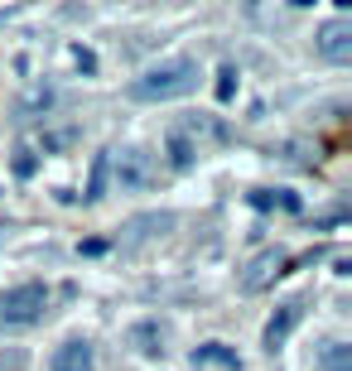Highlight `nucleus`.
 Segmentation results:
<instances>
[{"mask_svg": "<svg viewBox=\"0 0 352 371\" xmlns=\"http://www.w3.org/2000/svg\"><path fill=\"white\" fill-rule=\"evenodd\" d=\"M107 174L116 179L121 193H135V188H150L159 179V164H155V155L150 150H140V145H125V150H112V164H107Z\"/></svg>", "mask_w": 352, "mask_h": 371, "instance_id": "nucleus-3", "label": "nucleus"}, {"mask_svg": "<svg viewBox=\"0 0 352 371\" xmlns=\"http://www.w3.org/2000/svg\"><path fill=\"white\" fill-rule=\"evenodd\" d=\"M285 270H290V251H285V246H265V251H256V256L241 266L236 289H241V294H261L265 284H275Z\"/></svg>", "mask_w": 352, "mask_h": 371, "instance_id": "nucleus-4", "label": "nucleus"}, {"mask_svg": "<svg viewBox=\"0 0 352 371\" xmlns=\"http://www.w3.org/2000/svg\"><path fill=\"white\" fill-rule=\"evenodd\" d=\"M107 164H112V150H102V155L92 159V179H87V193H82V202H102V198H107V184H112Z\"/></svg>", "mask_w": 352, "mask_h": 371, "instance_id": "nucleus-15", "label": "nucleus"}, {"mask_svg": "<svg viewBox=\"0 0 352 371\" xmlns=\"http://www.w3.org/2000/svg\"><path fill=\"white\" fill-rule=\"evenodd\" d=\"M314 53L324 63H348L352 58V19L348 15H333L314 29Z\"/></svg>", "mask_w": 352, "mask_h": 371, "instance_id": "nucleus-6", "label": "nucleus"}, {"mask_svg": "<svg viewBox=\"0 0 352 371\" xmlns=\"http://www.w3.org/2000/svg\"><path fill=\"white\" fill-rule=\"evenodd\" d=\"M198 87V63L193 58H164L155 68H145L140 78L125 83V96L130 101H179Z\"/></svg>", "mask_w": 352, "mask_h": 371, "instance_id": "nucleus-1", "label": "nucleus"}, {"mask_svg": "<svg viewBox=\"0 0 352 371\" xmlns=\"http://www.w3.org/2000/svg\"><path fill=\"white\" fill-rule=\"evenodd\" d=\"M236 87H241V73H236V63H222V68H218V101H232Z\"/></svg>", "mask_w": 352, "mask_h": 371, "instance_id": "nucleus-17", "label": "nucleus"}, {"mask_svg": "<svg viewBox=\"0 0 352 371\" xmlns=\"http://www.w3.org/2000/svg\"><path fill=\"white\" fill-rule=\"evenodd\" d=\"M0 371H24V352H0Z\"/></svg>", "mask_w": 352, "mask_h": 371, "instance_id": "nucleus-20", "label": "nucleus"}, {"mask_svg": "<svg viewBox=\"0 0 352 371\" xmlns=\"http://www.w3.org/2000/svg\"><path fill=\"white\" fill-rule=\"evenodd\" d=\"M125 347H130L135 357H164V352H169V328H164L159 318H140V323L125 328Z\"/></svg>", "mask_w": 352, "mask_h": 371, "instance_id": "nucleus-8", "label": "nucleus"}, {"mask_svg": "<svg viewBox=\"0 0 352 371\" xmlns=\"http://www.w3.org/2000/svg\"><path fill=\"white\" fill-rule=\"evenodd\" d=\"M53 106H58V92H53L49 83H34L29 92L19 96V106H15V116H19V121H44V116H49Z\"/></svg>", "mask_w": 352, "mask_h": 371, "instance_id": "nucleus-12", "label": "nucleus"}, {"mask_svg": "<svg viewBox=\"0 0 352 371\" xmlns=\"http://www.w3.org/2000/svg\"><path fill=\"white\" fill-rule=\"evenodd\" d=\"M44 313H49V284L24 279V284H15V289H5V294H0V338H5V333H29V328H39Z\"/></svg>", "mask_w": 352, "mask_h": 371, "instance_id": "nucleus-2", "label": "nucleus"}, {"mask_svg": "<svg viewBox=\"0 0 352 371\" xmlns=\"http://www.w3.org/2000/svg\"><path fill=\"white\" fill-rule=\"evenodd\" d=\"M5 232H10V222H5V217H0V241H5Z\"/></svg>", "mask_w": 352, "mask_h": 371, "instance_id": "nucleus-22", "label": "nucleus"}, {"mask_svg": "<svg viewBox=\"0 0 352 371\" xmlns=\"http://www.w3.org/2000/svg\"><path fill=\"white\" fill-rule=\"evenodd\" d=\"M319 371H352V347L343 338H333V343L319 347Z\"/></svg>", "mask_w": 352, "mask_h": 371, "instance_id": "nucleus-16", "label": "nucleus"}, {"mask_svg": "<svg viewBox=\"0 0 352 371\" xmlns=\"http://www.w3.org/2000/svg\"><path fill=\"white\" fill-rule=\"evenodd\" d=\"M82 145V126L78 121H63V126H44L39 130V155H68Z\"/></svg>", "mask_w": 352, "mask_h": 371, "instance_id": "nucleus-10", "label": "nucleus"}, {"mask_svg": "<svg viewBox=\"0 0 352 371\" xmlns=\"http://www.w3.org/2000/svg\"><path fill=\"white\" fill-rule=\"evenodd\" d=\"M34 169H39V155L34 150H19L15 155V179H34Z\"/></svg>", "mask_w": 352, "mask_h": 371, "instance_id": "nucleus-18", "label": "nucleus"}, {"mask_svg": "<svg viewBox=\"0 0 352 371\" xmlns=\"http://www.w3.org/2000/svg\"><path fill=\"white\" fill-rule=\"evenodd\" d=\"M164 155H169V164H174L179 174H184V169H193V164L203 159V150H198V145H193L179 126H169V130H164Z\"/></svg>", "mask_w": 352, "mask_h": 371, "instance_id": "nucleus-11", "label": "nucleus"}, {"mask_svg": "<svg viewBox=\"0 0 352 371\" xmlns=\"http://www.w3.org/2000/svg\"><path fill=\"white\" fill-rule=\"evenodd\" d=\"M97 367V347L87 338H68L63 347H53L49 357V371H92Z\"/></svg>", "mask_w": 352, "mask_h": 371, "instance_id": "nucleus-9", "label": "nucleus"}, {"mask_svg": "<svg viewBox=\"0 0 352 371\" xmlns=\"http://www.w3.org/2000/svg\"><path fill=\"white\" fill-rule=\"evenodd\" d=\"M246 202H251L256 212H270V207L299 212V207H304V202H299V193H285V188H251V193H246Z\"/></svg>", "mask_w": 352, "mask_h": 371, "instance_id": "nucleus-14", "label": "nucleus"}, {"mask_svg": "<svg viewBox=\"0 0 352 371\" xmlns=\"http://www.w3.org/2000/svg\"><path fill=\"white\" fill-rule=\"evenodd\" d=\"M78 251H82V256H107V251H112V241H102V236H92V241H82Z\"/></svg>", "mask_w": 352, "mask_h": 371, "instance_id": "nucleus-21", "label": "nucleus"}, {"mask_svg": "<svg viewBox=\"0 0 352 371\" xmlns=\"http://www.w3.org/2000/svg\"><path fill=\"white\" fill-rule=\"evenodd\" d=\"M169 227H174V212H140V217H130V222L121 227L116 246H121V251H140V246L159 241Z\"/></svg>", "mask_w": 352, "mask_h": 371, "instance_id": "nucleus-7", "label": "nucleus"}, {"mask_svg": "<svg viewBox=\"0 0 352 371\" xmlns=\"http://www.w3.org/2000/svg\"><path fill=\"white\" fill-rule=\"evenodd\" d=\"M73 63H78L82 73H97V53H92V49H82V44L73 49Z\"/></svg>", "mask_w": 352, "mask_h": 371, "instance_id": "nucleus-19", "label": "nucleus"}, {"mask_svg": "<svg viewBox=\"0 0 352 371\" xmlns=\"http://www.w3.org/2000/svg\"><path fill=\"white\" fill-rule=\"evenodd\" d=\"M304 313H309V299H304V294L285 299V304L270 313V323H265V333H261V347H265V352H280V347L290 343V333L304 323Z\"/></svg>", "mask_w": 352, "mask_h": 371, "instance_id": "nucleus-5", "label": "nucleus"}, {"mask_svg": "<svg viewBox=\"0 0 352 371\" xmlns=\"http://www.w3.org/2000/svg\"><path fill=\"white\" fill-rule=\"evenodd\" d=\"M193 367H222V371H241V357H236V347L227 343H203V347H193V357H188Z\"/></svg>", "mask_w": 352, "mask_h": 371, "instance_id": "nucleus-13", "label": "nucleus"}]
</instances>
